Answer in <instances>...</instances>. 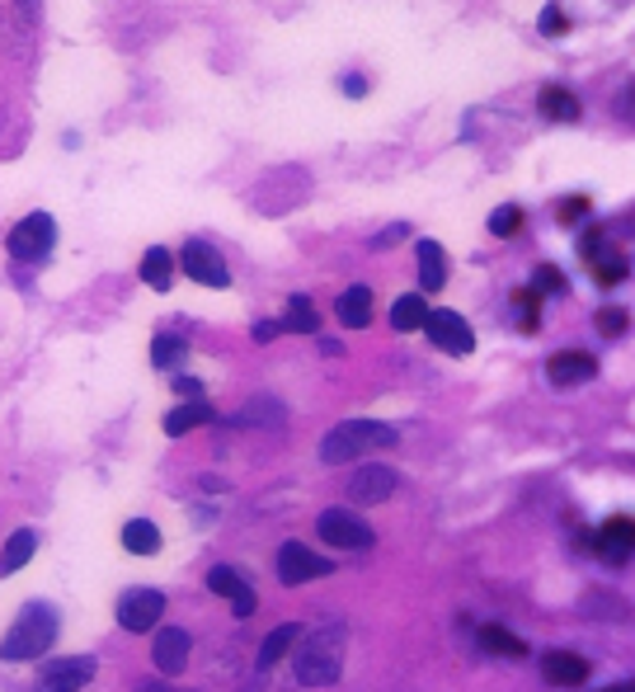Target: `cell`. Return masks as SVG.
Returning a JSON list of instances; mask_svg holds the SVG:
<instances>
[{
    "instance_id": "1",
    "label": "cell",
    "mask_w": 635,
    "mask_h": 692,
    "mask_svg": "<svg viewBox=\"0 0 635 692\" xmlns=\"http://www.w3.org/2000/svg\"><path fill=\"white\" fill-rule=\"evenodd\" d=\"M297 683L330 688L344 673V626H321L307 641H297Z\"/></svg>"
},
{
    "instance_id": "2",
    "label": "cell",
    "mask_w": 635,
    "mask_h": 692,
    "mask_svg": "<svg viewBox=\"0 0 635 692\" xmlns=\"http://www.w3.org/2000/svg\"><path fill=\"white\" fill-rule=\"evenodd\" d=\"M391 443H395V429H391V424L348 419V424H339V429L325 434L321 458H325V462H358V458H368V452H381V448H391Z\"/></svg>"
},
{
    "instance_id": "3",
    "label": "cell",
    "mask_w": 635,
    "mask_h": 692,
    "mask_svg": "<svg viewBox=\"0 0 635 692\" xmlns=\"http://www.w3.org/2000/svg\"><path fill=\"white\" fill-rule=\"evenodd\" d=\"M53 641H57V612L47 603H28L20 622L0 641V659H38L43 650H53Z\"/></svg>"
},
{
    "instance_id": "4",
    "label": "cell",
    "mask_w": 635,
    "mask_h": 692,
    "mask_svg": "<svg viewBox=\"0 0 635 692\" xmlns=\"http://www.w3.org/2000/svg\"><path fill=\"white\" fill-rule=\"evenodd\" d=\"M53 245H57V222L47 212H28L24 222H14V231L5 235V250L20 264H38L53 255Z\"/></svg>"
},
{
    "instance_id": "5",
    "label": "cell",
    "mask_w": 635,
    "mask_h": 692,
    "mask_svg": "<svg viewBox=\"0 0 635 692\" xmlns=\"http://www.w3.org/2000/svg\"><path fill=\"white\" fill-rule=\"evenodd\" d=\"M315 532H321L330 546H339V552H368L372 538H377L368 518L354 514V509H325L321 523H315Z\"/></svg>"
},
{
    "instance_id": "6",
    "label": "cell",
    "mask_w": 635,
    "mask_h": 692,
    "mask_svg": "<svg viewBox=\"0 0 635 692\" xmlns=\"http://www.w3.org/2000/svg\"><path fill=\"white\" fill-rule=\"evenodd\" d=\"M424 335L428 339H434L438 344V349L442 354H457V358H462V354H471L475 349V330L462 321V316H457V311H448V307H428V316H424Z\"/></svg>"
},
{
    "instance_id": "7",
    "label": "cell",
    "mask_w": 635,
    "mask_h": 692,
    "mask_svg": "<svg viewBox=\"0 0 635 692\" xmlns=\"http://www.w3.org/2000/svg\"><path fill=\"white\" fill-rule=\"evenodd\" d=\"M579 250H584V260H589V269H593V278L602 282V288H612V282L626 278V255H616V250H612L608 227H589V231H584Z\"/></svg>"
},
{
    "instance_id": "8",
    "label": "cell",
    "mask_w": 635,
    "mask_h": 692,
    "mask_svg": "<svg viewBox=\"0 0 635 692\" xmlns=\"http://www.w3.org/2000/svg\"><path fill=\"white\" fill-rule=\"evenodd\" d=\"M180 264L184 274L203 282V288H231V274H227V260H221V250H212L208 241H188L180 250Z\"/></svg>"
},
{
    "instance_id": "9",
    "label": "cell",
    "mask_w": 635,
    "mask_h": 692,
    "mask_svg": "<svg viewBox=\"0 0 635 692\" xmlns=\"http://www.w3.org/2000/svg\"><path fill=\"white\" fill-rule=\"evenodd\" d=\"M94 679V659L90 655H67V659H47L38 673V692H81Z\"/></svg>"
},
{
    "instance_id": "10",
    "label": "cell",
    "mask_w": 635,
    "mask_h": 692,
    "mask_svg": "<svg viewBox=\"0 0 635 692\" xmlns=\"http://www.w3.org/2000/svg\"><path fill=\"white\" fill-rule=\"evenodd\" d=\"M161 612H165V593L161 589H127L118 599V622L127 626V632H155Z\"/></svg>"
},
{
    "instance_id": "11",
    "label": "cell",
    "mask_w": 635,
    "mask_h": 692,
    "mask_svg": "<svg viewBox=\"0 0 635 692\" xmlns=\"http://www.w3.org/2000/svg\"><path fill=\"white\" fill-rule=\"evenodd\" d=\"M325 575H335V565H330L325 556L307 552L301 542H288L278 552V579L282 585H307V579H325Z\"/></svg>"
},
{
    "instance_id": "12",
    "label": "cell",
    "mask_w": 635,
    "mask_h": 692,
    "mask_svg": "<svg viewBox=\"0 0 635 692\" xmlns=\"http://www.w3.org/2000/svg\"><path fill=\"white\" fill-rule=\"evenodd\" d=\"M391 491H395V471L381 466V462L348 476V499H354V505H381V499H391Z\"/></svg>"
},
{
    "instance_id": "13",
    "label": "cell",
    "mask_w": 635,
    "mask_h": 692,
    "mask_svg": "<svg viewBox=\"0 0 635 692\" xmlns=\"http://www.w3.org/2000/svg\"><path fill=\"white\" fill-rule=\"evenodd\" d=\"M542 679L551 688H579L589 679V659H579L575 650H546L542 655Z\"/></svg>"
},
{
    "instance_id": "14",
    "label": "cell",
    "mask_w": 635,
    "mask_h": 692,
    "mask_svg": "<svg viewBox=\"0 0 635 692\" xmlns=\"http://www.w3.org/2000/svg\"><path fill=\"white\" fill-rule=\"evenodd\" d=\"M631 546H635L631 518H626V514L608 518V523H602V532H598V556L608 561V565H626V561H631Z\"/></svg>"
},
{
    "instance_id": "15",
    "label": "cell",
    "mask_w": 635,
    "mask_h": 692,
    "mask_svg": "<svg viewBox=\"0 0 635 692\" xmlns=\"http://www.w3.org/2000/svg\"><path fill=\"white\" fill-rule=\"evenodd\" d=\"M208 589L217 593V599H227V603H231L235 618H250V612H254V589L231 570V565H217V570L208 575Z\"/></svg>"
},
{
    "instance_id": "16",
    "label": "cell",
    "mask_w": 635,
    "mask_h": 692,
    "mask_svg": "<svg viewBox=\"0 0 635 692\" xmlns=\"http://www.w3.org/2000/svg\"><path fill=\"white\" fill-rule=\"evenodd\" d=\"M151 659H155V669H161V673H184V665H188V632H184V626H165V632H155Z\"/></svg>"
},
{
    "instance_id": "17",
    "label": "cell",
    "mask_w": 635,
    "mask_h": 692,
    "mask_svg": "<svg viewBox=\"0 0 635 692\" xmlns=\"http://www.w3.org/2000/svg\"><path fill=\"white\" fill-rule=\"evenodd\" d=\"M546 377L555 387H579V382H593L598 377V358L593 354H555L546 364Z\"/></svg>"
},
{
    "instance_id": "18",
    "label": "cell",
    "mask_w": 635,
    "mask_h": 692,
    "mask_svg": "<svg viewBox=\"0 0 635 692\" xmlns=\"http://www.w3.org/2000/svg\"><path fill=\"white\" fill-rule=\"evenodd\" d=\"M415 260H419V288L438 292L442 282H448V255H442V245L438 241H419Z\"/></svg>"
},
{
    "instance_id": "19",
    "label": "cell",
    "mask_w": 635,
    "mask_h": 692,
    "mask_svg": "<svg viewBox=\"0 0 635 692\" xmlns=\"http://www.w3.org/2000/svg\"><path fill=\"white\" fill-rule=\"evenodd\" d=\"M335 316H339V325H348V330L372 325V292L362 288V282H358V288H348V292H339Z\"/></svg>"
},
{
    "instance_id": "20",
    "label": "cell",
    "mask_w": 635,
    "mask_h": 692,
    "mask_svg": "<svg viewBox=\"0 0 635 692\" xmlns=\"http://www.w3.org/2000/svg\"><path fill=\"white\" fill-rule=\"evenodd\" d=\"M536 108H542V118H551V123H579V100L569 94V85H546L536 94Z\"/></svg>"
},
{
    "instance_id": "21",
    "label": "cell",
    "mask_w": 635,
    "mask_h": 692,
    "mask_svg": "<svg viewBox=\"0 0 635 692\" xmlns=\"http://www.w3.org/2000/svg\"><path fill=\"white\" fill-rule=\"evenodd\" d=\"M203 424H212V405L208 401H184V405H174V411L165 415V434L184 438L188 429H203Z\"/></svg>"
},
{
    "instance_id": "22",
    "label": "cell",
    "mask_w": 635,
    "mask_h": 692,
    "mask_svg": "<svg viewBox=\"0 0 635 692\" xmlns=\"http://www.w3.org/2000/svg\"><path fill=\"white\" fill-rule=\"evenodd\" d=\"M38 552V532L34 528H20L14 538L5 542V552H0V575H14V570H24L28 561H34Z\"/></svg>"
},
{
    "instance_id": "23",
    "label": "cell",
    "mask_w": 635,
    "mask_h": 692,
    "mask_svg": "<svg viewBox=\"0 0 635 692\" xmlns=\"http://www.w3.org/2000/svg\"><path fill=\"white\" fill-rule=\"evenodd\" d=\"M301 641V626L297 622H282V626H274V632L264 636V646H259V669H274L282 655H292V646Z\"/></svg>"
},
{
    "instance_id": "24",
    "label": "cell",
    "mask_w": 635,
    "mask_h": 692,
    "mask_svg": "<svg viewBox=\"0 0 635 692\" xmlns=\"http://www.w3.org/2000/svg\"><path fill=\"white\" fill-rule=\"evenodd\" d=\"M141 282H147V288H155V292H165L170 282H174V255L165 245H155V250H147V255H141Z\"/></svg>"
},
{
    "instance_id": "25",
    "label": "cell",
    "mask_w": 635,
    "mask_h": 692,
    "mask_svg": "<svg viewBox=\"0 0 635 692\" xmlns=\"http://www.w3.org/2000/svg\"><path fill=\"white\" fill-rule=\"evenodd\" d=\"M123 546L132 556H155L161 552V528L147 523V518H132V523L123 528Z\"/></svg>"
},
{
    "instance_id": "26",
    "label": "cell",
    "mask_w": 635,
    "mask_h": 692,
    "mask_svg": "<svg viewBox=\"0 0 635 692\" xmlns=\"http://www.w3.org/2000/svg\"><path fill=\"white\" fill-rule=\"evenodd\" d=\"M424 316H428V302H424V292H405L401 302L391 307V325L401 330V335H405V330H419V325H424Z\"/></svg>"
},
{
    "instance_id": "27",
    "label": "cell",
    "mask_w": 635,
    "mask_h": 692,
    "mask_svg": "<svg viewBox=\"0 0 635 692\" xmlns=\"http://www.w3.org/2000/svg\"><path fill=\"white\" fill-rule=\"evenodd\" d=\"M315 325H321V316H315L311 297H292V302H288V316L278 321V330H292V335H315Z\"/></svg>"
},
{
    "instance_id": "28",
    "label": "cell",
    "mask_w": 635,
    "mask_h": 692,
    "mask_svg": "<svg viewBox=\"0 0 635 692\" xmlns=\"http://www.w3.org/2000/svg\"><path fill=\"white\" fill-rule=\"evenodd\" d=\"M481 646L489 650V655H508V659H522L528 655V646L508 632V626H481Z\"/></svg>"
},
{
    "instance_id": "29",
    "label": "cell",
    "mask_w": 635,
    "mask_h": 692,
    "mask_svg": "<svg viewBox=\"0 0 635 692\" xmlns=\"http://www.w3.org/2000/svg\"><path fill=\"white\" fill-rule=\"evenodd\" d=\"M184 354H188V344H184L180 335H161V339L151 344V364H155V368H180Z\"/></svg>"
},
{
    "instance_id": "30",
    "label": "cell",
    "mask_w": 635,
    "mask_h": 692,
    "mask_svg": "<svg viewBox=\"0 0 635 692\" xmlns=\"http://www.w3.org/2000/svg\"><path fill=\"white\" fill-rule=\"evenodd\" d=\"M522 231V208L518 203H504V208L489 212V235H499V241H508V235Z\"/></svg>"
},
{
    "instance_id": "31",
    "label": "cell",
    "mask_w": 635,
    "mask_h": 692,
    "mask_svg": "<svg viewBox=\"0 0 635 692\" xmlns=\"http://www.w3.org/2000/svg\"><path fill=\"white\" fill-rule=\"evenodd\" d=\"M536 28H542V38H561V34H569V14L561 5H546L542 20H536Z\"/></svg>"
},
{
    "instance_id": "32",
    "label": "cell",
    "mask_w": 635,
    "mask_h": 692,
    "mask_svg": "<svg viewBox=\"0 0 635 692\" xmlns=\"http://www.w3.org/2000/svg\"><path fill=\"white\" fill-rule=\"evenodd\" d=\"M555 217H561V227H575V222H584V217H589V198H584V194L565 198V203H561V212H555Z\"/></svg>"
},
{
    "instance_id": "33",
    "label": "cell",
    "mask_w": 635,
    "mask_h": 692,
    "mask_svg": "<svg viewBox=\"0 0 635 692\" xmlns=\"http://www.w3.org/2000/svg\"><path fill=\"white\" fill-rule=\"evenodd\" d=\"M598 330H602V335H622V330H626V311H616V307L598 311Z\"/></svg>"
},
{
    "instance_id": "34",
    "label": "cell",
    "mask_w": 635,
    "mask_h": 692,
    "mask_svg": "<svg viewBox=\"0 0 635 692\" xmlns=\"http://www.w3.org/2000/svg\"><path fill=\"white\" fill-rule=\"evenodd\" d=\"M561 288H565L561 269H551V264H542V269H536V292H561Z\"/></svg>"
},
{
    "instance_id": "35",
    "label": "cell",
    "mask_w": 635,
    "mask_h": 692,
    "mask_svg": "<svg viewBox=\"0 0 635 692\" xmlns=\"http://www.w3.org/2000/svg\"><path fill=\"white\" fill-rule=\"evenodd\" d=\"M339 90L348 94V100H362V94H368V81H362V76H344Z\"/></svg>"
},
{
    "instance_id": "36",
    "label": "cell",
    "mask_w": 635,
    "mask_h": 692,
    "mask_svg": "<svg viewBox=\"0 0 635 692\" xmlns=\"http://www.w3.org/2000/svg\"><path fill=\"white\" fill-rule=\"evenodd\" d=\"M401 235H405V227H401V222H395V227H386V231H381V235H372V245H377V250H391L395 241H401Z\"/></svg>"
},
{
    "instance_id": "37",
    "label": "cell",
    "mask_w": 635,
    "mask_h": 692,
    "mask_svg": "<svg viewBox=\"0 0 635 692\" xmlns=\"http://www.w3.org/2000/svg\"><path fill=\"white\" fill-rule=\"evenodd\" d=\"M174 391H180L184 401H198V396H203V382H194V377H180V382H174Z\"/></svg>"
},
{
    "instance_id": "38",
    "label": "cell",
    "mask_w": 635,
    "mask_h": 692,
    "mask_svg": "<svg viewBox=\"0 0 635 692\" xmlns=\"http://www.w3.org/2000/svg\"><path fill=\"white\" fill-rule=\"evenodd\" d=\"M250 335H254V339H259V344H268V339H274V335H278V325H274V321H259V325H254V330H250Z\"/></svg>"
},
{
    "instance_id": "39",
    "label": "cell",
    "mask_w": 635,
    "mask_h": 692,
    "mask_svg": "<svg viewBox=\"0 0 635 692\" xmlns=\"http://www.w3.org/2000/svg\"><path fill=\"white\" fill-rule=\"evenodd\" d=\"M137 692H194V688H165V683H141Z\"/></svg>"
},
{
    "instance_id": "40",
    "label": "cell",
    "mask_w": 635,
    "mask_h": 692,
    "mask_svg": "<svg viewBox=\"0 0 635 692\" xmlns=\"http://www.w3.org/2000/svg\"><path fill=\"white\" fill-rule=\"evenodd\" d=\"M608 692H635V688H631V683H616V688H608Z\"/></svg>"
},
{
    "instance_id": "41",
    "label": "cell",
    "mask_w": 635,
    "mask_h": 692,
    "mask_svg": "<svg viewBox=\"0 0 635 692\" xmlns=\"http://www.w3.org/2000/svg\"><path fill=\"white\" fill-rule=\"evenodd\" d=\"M20 5H24V10H34V5H38V0H20Z\"/></svg>"
}]
</instances>
